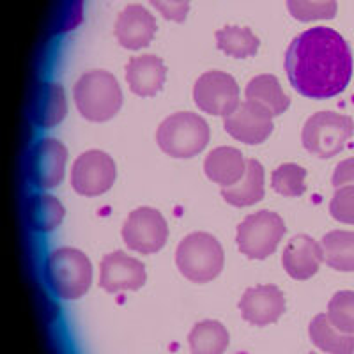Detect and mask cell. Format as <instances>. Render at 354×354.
<instances>
[{
    "label": "cell",
    "instance_id": "6da1fadb",
    "mask_svg": "<svg viewBox=\"0 0 354 354\" xmlns=\"http://www.w3.org/2000/svg\"><path fill=\"white\" fill-rule=\"evenodd\" d=\"M286 73L296 93L312 100L342 94L353 77V53L337 30L315 27L290 41Z\"/></svg>",
    "mask_w": 354,
    "mask_h": 354
},
{
    "label": "cell",
    "instance_id": "7a4b0ae2",
    "mask_svg": "<svg viewBox=\"0 0 354 354\" xmlns=\"http://www.w3.org/2000/svg\"><path fill=\"white\" fill-rule=\"evenodd\" d=\"M73 97L80 115L91 122L110 121L122 106L121 85L105 69L84 73L75 84Z\"/></svg>",
    "mask_w": 354,
    "mask_h": 354
},
{
    "label": "cell",
    "instance_id": "3957f363",
    "mask_svg": "<svg viewBox=\"0 0 354 354\" xmlns=\"http://www.w3.org/2000/svg\"><path fill=\"white\" fill-rule=\"evenodd\" d=\"M44 278L62 299L82 298L93 282V264L77 248H57L44 262Z\"/></svg>",
    "mask_w": 354,
    "mask_h": 354
},
{
    "label": "cell",
    "instance_id": "277c9868",
    "mask_svg": "<svg viewBox=\"0 0 354 354\" xmlns=\"http://www.w3.org/2000/svg\"><path fill=\"white\" fill-rule=\"evenodd\" d=\"M211 140L209 124L194 112L172 113L158 126L156 142L160 149L172 158H194Z\"/></svg>",
    "mask_w": 354,
    "mask_h": 354
},
{
    "label": "cell",
    "instance_id": "5b68a950",
    "mask_svg": "<svg viewBox=\"0 0 354 354\" xmlns=\"http://www.w3.org/2000/svg\"><path fill=\"white\" fill-rule=\"evenodd\" d=\"M225 254L220 241L207 232L188 234L176 250L177 270L189 282L207 283L220 277Z\"/></svg>",
    "mask_w": 354,
    "mask_h": 354
},
{
    "label": "cell",
    "instance_id": "8992f818",
    "mask_svg": "<svg viewBox=\"0 0 354 354\" xmlns=\"http://www.w3.org/2000/svg\"><path fill=\"white\" fill-rule=\"evenodd\" d=\"M354 133L349 115L335 112H317L305 122L301 131L303 147L319 158H333L342 153Z\"/></svg>",
    "mask_w": 354,
    "mask_h": 354
},
{
    "label": "cell",
    "instance_id": "52a82bcc",
    "mask_svg": "<svg viewBox=\"0 0 354 354\" xmlns=\"http://www.w3.org/2000/svg\"><path fill=\"white\" fill-rule=\"evenodd\" d=\"M286 236V223L273 211H259L250 214L238 225L236 243L243 255L252 261H262L277 252Z\"/></svg>",
    "mask_w": 354,
    "mask_h": 354
},
{
    "label": "cell",
    "instance_id": "ba28073f",
    "mask_svg": "<svg viewBox=\"0 0 354 354\" xmlns=\"http://www.w3.org/2000/svg\"><path fill=\"white\" fill-rule=\"evenodd\" d=\"M68 149L57 138L44 137L30 147L25 170L32 185L41 189H52L64 179Z\"/></svg>",
    "mask_w": 354,
    "mask_h": 354
},
{
    "label": "cell",
    "instance_id": "9c48e42d",
    "mask_svg": "<svg viewBox=\"0 0 354 354\" xmlns=\"http://www.w3.org/2000/svg\"><path fill=\"white\" fill-rule=\"evenodd\" d=\"M122 239L129 250H135L138 254H156L167 245L169 225L160 211L153 207H138L126 218Z\"/></svg>",
    "mask_w": 354,
    "mask_h": 354
},
{
    "label": "cell",
    "instance_id": "30bf717a",
    "mask_svg": "<svg viewBox=\"0 0 354 354\" xmlns=\"http://www.w3.org/2000/svg\"><path fill=\"white\" fill-rule=\"evenodd\" d=\"M194 101L209 115L229 117L239 106V85L229 73L207 71L195 82Z\"/></svg>",
    "mask_w": 354,
    "mask_h": 354
},
{
    "label": "cell",
    "instance_id": "8fae6325",
    "mask_svg": "<svg viewBox=\"0 0 354 354\" xmlns=\"http://www.w3.org/2000/svg\"><path fill=\"white\" fill-rule=\"evenodd\" d=\"M117 169L112 156L103 151H87L80 154L71 169V185L78 195L100 197L115 183Z\"/></svg>",
    "mask_w": 354,
    "mask_h": 354
},
{
    "label": "cell",
    "instance_id": "7c38bea8",
    "mask_svg": "<svg viewBox=\"0 0 354 354\" xmlns=\"http://www.w3.org/2000/svg\"><path fill=\"white\" fill-rule=\"evenodd\" d=\"M273 113L257 101H243L238 110L225 117L223 128L234 140L248 145H259L273 133Z\"/></svg>",
    "mask_w": 354,
    "mask_h": 354
},
{
    "label": "cell",
    "instance_id": "4fadbf2b",
    "mask_svg": "<svg viewBox=\"0 0 354 354\" xmlns=\"http://www.w3.org/2000/svg\"><path fill=\"white\" fill-rule=\"evenodd\" d=\"M145 280H147L145 266L121 250L101 259L100 287L106 292L138 290L144 287Z\"/></svg>",
    "mask_w": 354,
    "mask_h": 354
},
{
    "label": "cell",
    "instance_id": "5bb4252c",
    "mask_svg": "<svg viewBox=\"0 0 354 354\" xmlns=\"http://www.w3.org/2000/svg\"><path fill=\"white\" fill-rule=\"evenodd\" d=\"M239 312L246 322L254 326H268L282 317L286 298L277 286H257L245 290L239 299Z\"/></svg>",
    "mask_w": 354,
    "mask_h": 354
},
{
    "label": "cell",
    "instance_id": "9a60e30c",
    "mask_svg": "<svg viewBox=\"0 0 354 354\" xmlns=\"http://www.w3.org/2000/svg\"><path fill=\"white\" fill-rule=\"evenodd\" d=\"M156 20L149 11L142 6H128L117 17L113 34L122 48L142 50L149 46L156 34Z\"/></svg>",
    "mask_w": 354,
    "mask_h": 354
},
{
    "label": "cell",
    "instance_id": "2e32d148",
    "mask_svg": "<svg viewBox=\"0 0 354 354\" xmlns=\"http://www.w3.org/2000/svg\"><path fill=\"white\" fill-rule=\"evenodd\" d=\"M324 261L322 246L314 238L298 234L283 250V270L294 280H308L314 277Z\"/></svg>",
    "mask_w": 354,
    "mask_h": 354
},
{
    "label": "cell",
    "instance_id": "e0dca14e",
    "mask_svg": "<svg viewBox=\"0 0 354 354\" xmlns=\"http://www.w3.org/2000/svg\"><path fill=\"white\" fill-rule=\"evenodd\" d=\"M167 78V66L156 55H140L129 59L126 64V82L133 94L153 97L160 93Z\"/></svg>",
    "mask_w": 354,
    "mask_h": 354
},
{
    "label": "cell",
    "instance_id": "ac0fdd59",
    "mask_svg": "<svg viewBox=\"0 0 354 354\" xmlns=\"http://www.w3.org/2000/svg\"><path fill=\"white\" fill-rule=\"evenodd\" d=\"M246 161L241 151L234 149L230 145L216 147L211 151L204 161V172L211 181L220 185L221 188H229L239 183L245 176Z\"/></svg>",
    "mask_w": 354,
    "mask_h": 354
},
{
    "label": "cell",
    "instance_id": "d6986e66",
    "mask_svg": "<svg viewBox=\"0 0 354 354\" xmlns=\"http://www.w3.org/2000/svg\"><path fill=\"white\" fill-rule=\"evenodd\" d=\"M68 113L64 88L55 82H44L34 96L32 119L39 128H53L64 121Z\"/></svg>",
    "mask_w": 354,
    "mask_h": 354
},
{
    "label": "cell",
    "instance_id": "ffe728a7",
    "mask_svg": "<svg viewBox=\"0 0 354 354\" xmlns=\"http://www.w3.org/2000/svg\"><path fill=\"white\" fill-rule=\"evenodd\" d=\"M264 169L257 160L246 161L245 176L234 186L221 189V197L234 207H248L264 198Z\"/></svg>",
    "mask_w": 354,
    "mask_h": 354
},
{
    "label": "cell",
    "instance_id": "44dd1931",
    "mask_svg": "<svg viewBox=\"0 0 354 354\" xmlns=\"http://www.w3.org/2000/svg\"><path fill=\"white\" fill-rule=\"evenodd\" d=\"M66 209L61 201L50 194H37L25 204V220L36 232H50L61 225Z\"/></svg>",
    "mask_w": 354,
    "mask_h": 354
},
{
    "label": "cell",
    "instance_id": "7402d4cb",
    "mask_svg": "<svg viewBox=\"0 0 354 354\" xmlns=\"http://www.w3.org/2000/svg\"><path fill=\"white\" fill-rule=\"evenodd\" d=\"M310 340L328 354H354V335L342 333L333 326L326 314L312 319L308 328Z\"/></svg>",
    "mask_w": 354,
    "mask_h": 354
},
{
    "label": "cell",
    "instance_id": "603a6c76",
    "mask_svg": "<svg viewBox=\"0 0 354 354\" xmlns=\"http://www.w3.org/2000/svg\"><path fill=\"white\" fill-rule=\"evenodd\" d=\"M245 97L250 101H257L270 110L273 115H280L290 106V100L283 93L282 85L273 75H259L252 78L246 85Z\"/></svg>",
    "mask_w": 354,
    "mask_h": 354
},
{
    "label": "cell",
    "instance_id": "cb8c5ba5",
    "mask_svg": "<svg viewBox=\"0 0 354 354\" xmlns=\"http://www.w3.org/2000/svg\"><path fill=\"white\" fill-rule=\"evenodd\" d=\"M192 354H223L229 347V331L218 321L197 322L188 335Z\"/></svg>",
    "mask_w": 354,
    "mask_h": 354
},
{
    "label": "cell",
    "instance_id": "d4e9b609",
    "mask_svg": "<svg viewBox=\"0 0 354 354\" xmlns=\"http://www.w3.org/2000/svg\"><path fill=\"white\" fill-rule=\"evenodd\" d=\"M324 262L335 271H354V232L331 230L322 238Z\"/></svg>",
    "mask_w": 354,
    "mask_h": 354
},
{
    "label": "cell",
    "instance_id": "484cf974",
    "mask_svg": "<svg viewBox=\"0 0 354 354\" xmlns=\"http://www.w3.org/2000/svg\"><path fill=\"white\" fill-rule=\"evenodd\" d=\"M216 37L218 50L234 59H246L254 57L259 52L261 41L248 27H236V25H225V27L214 34Z\"/></svg>",
    "mask_w": 354,
    "mask_h": 354
},
{
    "label": "cell",
    "instance_id": "4316f807",
    "mask_svg": "<svg viewBox=\"0 0 354 354\" xmlns=\"http://www.w3.org/2000/svg\"><path fill=\"white\" fill-rule=\"evenodd\" d=\"M306 170L296 163H283L271 176V186L283 197H301L306 192Z\"/></svg>",
    "mask_w": 354,
    "mask_h": 354
},
{
    "label": "cell",
    "instance_id": "83f0119b",
    "mask_svg": "<svg viewBox=\"0 0 354 354\" xmlns=\"http://www.w3.org/2000/svg\"><path fill=\"white\" fill-rule=\"evenodd\" d=\"M337 0H287L290 17L298 21L331 20L337 17Z\"/></svg>",
    "mask_w": 354,
    "mask_h": 354
},
{
    "label": "cell",
    "instance_id": "f1b7e54d",
    "mask_svg": "<svg viewBox=\"0 0 354 354\" xmlns=\"http://www.w3.org/2000/svg\"><path fill=\"white\" fill-rule=\"evenodd\" d=\"M328 319L342 333L354 335V292L340 290L328 303Z\"/></svg>",
    "mask_w": 354,
    "mask_h": 354
},
{
    "label": "cell",
    "instance_id": "f546056e",
    "mask_svg": "<svg viewBox=\"0 0 354 354\" xmlns=\"http://www.w3.org/2000/svg\"><path fill=\"white\" fill-rule=\"evenodd\" d=\"M330 214L333 220L354 225V186H340L330 202Z\"/></svg>",
    "mask_w": 354,
    "mask_h": 354
},
{
    "label": "cell",
    "instance_id": "4dcf8cb0",
    "mask_svg": "<svg viewBox=\"0 0 354 354\" xmlns=\"http://www.w3.org/2000/svg\"><path fill=\"white\" fill-rule=\"evenodd\" d=\"M84 0H62L55 12V32H68L82 21Z\"/></svg>",
    "mask_w": 354,
    "mask_h": 354
},
{
    "label": "cell",
    "instance_id": "1f68e13d",
    "mask_svg": "<svg viewBox=\"0 0 354 354\" xmlns=\"http://www.w3.org/2000/svg\"><path fill=\"white\" fill-rule=\"evenodd\" d=\"M167 20L181 24L189 11V0H149Z\"/></svg>",
    "mask_w": 354,
    "mask_h": 354
},
{
    "label": "cell",
    "instance_id": "d6a6232c",
    "mask_svg": "<svg viewBox=\"0 0 354 354\" xmlns=\"http://www.w3.org/2000/svg\"><path fill=\"white\" fill-rule=\"evenodd\" d=\"M331 185L335 188L354 185V158H347V160L338 163L333 172V177H331Z\"/></svg>",
    "mask_w": 354,
    "mask_h": 354
}]
</instances>
